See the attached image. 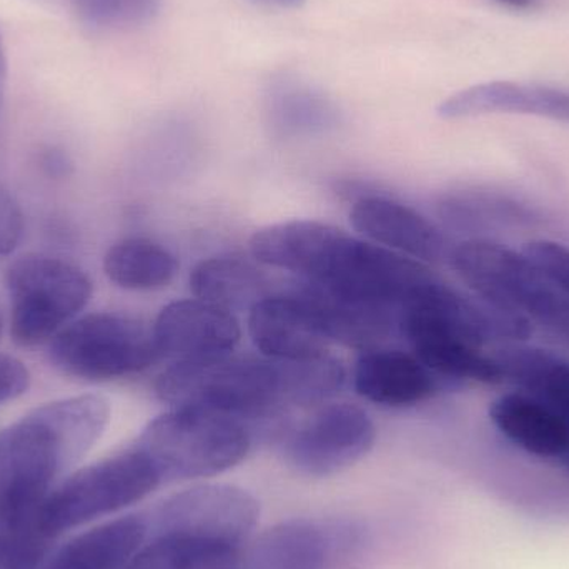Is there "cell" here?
Wrapping results in <instances>:
<instances>
[{"instance_id": "obj_31", "label": "cell", "mask_w": 569, "mask_h": 569, "mask_svg": "<svg viewBox=\"0 0 569 569\" xmlns=\"http://www.w3.org/2000/svg\"><path fill=\"white\" fill-rule=\"evenodd\" d=\"M500 6L508 7V9L515 10H528L533 9L537 6L538 0H495Z\"/></svg>"}, {"instance_id": "obj_18", "label": "cell", "mask_w": 569, "mask_h": 569, "mask_svg": "<svg viewBox=\"0 0 569 569\" xmlns=\"http://www.w3.org/2000/svg\"><path fill=\"white\" fill-rule=\"evenodd\" d=\"M490 418L501 435L527 453L563 460L569 450V425L547 405L527 393L497 398Z\"/></svg>"}, {"instance_id": "obj_17", "label": "cell", "mask_w": 569, "mask_h": 569, "mask_svg": "<svg viewBox=\"0 0 569 569\" xmlns=\"http://www.w3.org/2000/svg\"><path fill=\"white\" fill-rule=\"evenodd\" d=\"M149 537L146 515H129L77 535L40 569H127Z\"/></svg>"}, {"instance_id": "obj_23", "label": "cell", "mask_w": 569, "mask_h": 569, "mask_svg": "<svg viewBox=\"0 0 569 569\" xmlns=\"http://www.w3.org/2000/svg\"><path fill=\"white\" fill-rule=\"evenodd\" d=\"M413 353L427 365L438 378L500 383L503 378L497 358L485 353L481 347L460 338H421L410 343Z\"/></svg>"}, {"instance_id": "obj_11", "label": "cell", "mask_w": 569, "mask_h": 569, "mask_svg": "<svg viewBox=\"0 0 569 569\" xmlns=\"http://www.w3.org/2000/svg\"><path fill=\"white\" fill-rule=\"evenodd\" d=\"M363 540V528L343 518L287 521L257 541L247 569H327L357 553Z\"/></svg>"}, {"instance_id": "obj_29", "label": "cell", "mask_w": 569, "mask_h": 569, "mask_svg": "<svg viewBox=\"0 0 569 569\" xmlns=\"http://www.w3.org/2000/svg\"><path fill=\"white\" fill-rule=\"evenodd\" d=\"M40 167H42L43 172L49 173V176L62 177L67 176V172H69L70 162L66 153L60 152V150L49 149L40 157Z\"/></svg>"}, {"instance_id": "obj_22", "label": "cell", "mask_w": 569, "mask_h": 569, "mask_svg": "<svg viewBox=\"0 0 569 569\" xmlns=\"http://www.w3.org/2000/svg\"><path fill=\"white\" fill-rule=\"evenodd\" d=\"M177 272V257L160 243L142 237L113 243L103 257L107 279L126 290H160L173 282Z\"/></svg>"}, {"instance_id": "obj_3", "label": "cell", "mask_w": 569, "mask_h": 569, "mask_svg": "<svg viewBox=\"0 0 569 569\" xmlns=\"http://www.w3.org/2000/svg\"><path fill=\"white\" fill-rule=\"evenodd\" d=\"M110 421V403L80 395L42 405L0 431V490L50 495L96 447Z\"/></svg>"}, {"instance_id": "obj_10", "label": "cell", "mask_w": 569, "mask_h": 569, "mask_svg": "<svg viewBox=\"0 0 569 569\" xmlns=\"http://www.w3.org/2000/svg\"><path fill=\"white\" fill-rule=\"evenodd\" d=\"M146 517L149 535H193L247 545L259 523L260 505L233 485H199L166 498Z\"/></svg>"}, {"instance_id": "obj_15", "label": "cell", "mask_w": 569, "mask_h": 569, "mask_svg": "<svg viewBox=\"0 0 569 569\" xmlns=\"http://www.w3.org/2000/svg\"><path fill=\"white\" fill-rule=\"evenodd\" d=\"M353 388L370 403L408 408L435 397L440 381L417 355L378 347L361 351L355 361Z\"/></svg>"}, {"instance_id": "obj_28", "label": "cell", "mask_w": 569, "mask_h": 569, "mask_svg": "<svg viewBox=\"0 0 569 569\" xmlns=\"http://www.w3.org/2000/svg\"><path fill=\"white\" fill-rule=\"evenodd\" d=\"M30 373L19 358L0 353V405L27 393Z\"/></svg>"}, {"instance_id": "obj_13", "label": "cell", "mask_w": 569, "mask_h": 569, "mask_svg": "<svg viewBox=\"0 0 569 569\" xmlns=\"http://www.w3.org/2000/svg\"><path fill=\"white\" fill-rule=\"evenodd\" d=\"M249 333L260 355L277 360L318 357L331 345L317 308L297 284L269 295L249 311Z\"/></svg>"}, {"instance_id": "obj_21", "label": "cell", "mask_w": 569, "mask_h": 569, "mask_svg": "<svg viewBox=\"0 0 569 569\" xmlns=\"http://www.w3.org/2000/svg\"><path fill=\"white\" fill-rule=\"evenodd\" d=\"M503 378L560 415L569 425V361L551 351L507 347L495 355Z\"/></svg>"}, {"instance_id": "obj_34", "label": "cell", "mask_w": 569, "mask_h": 569, "mask_svg": "<svg viewBox=\"0 0 569 569\" xmlns=\"http://www.w3.org/2000/svg\"><path fill=\"white\" fill-rule=\"evenodd\" d=\"M0 331H2V323H0Z\"/></svg>"}, {"instance_id": "obj_25", "label": "cell", "mask_w": 569, "mask_h": 569, "mask_svg": "<svg viewBox=\"0 0 569 569\" xmlns=\"http://www.w3.org/2000/svg\"><path fill=\"white\" fill-rule=\"evenodd\" d=\"M82 20L93 27L140 26L149 22L160 9V0H72Z\"/></svg>"}, {"instance_id": "obj_16", "label": "cell", "mask_w": 569, "mask_h": 569, "mask_svg": "<svg viewBox=\"0 0 569 569\" xmlns=\"http://www.w3.org/2000/svg\"><path fill=\"white\" fill-rule=\"evenodd\" d=\"M490 113H520L569 123V90L495 80L460 90L438 106V116L448 120Z\"/></svg>"}, {"instance_id": "obj_19", "label": "cell", "mask_w": 569, "mask_h": 569, "mask_svg": "<svg viewBox=\"0 0 569 569\" xmlns=\"http://www.w3.org/2000/svg\"><path fill=\"white\" fill-rule=\"evenodd\" d=\"M256 262L242 256L210 257L193 267L190 290L199 300L232 313L250 311L272 295L269 277Z\"/></svg>"}, {"instance_id": "obj_5", "label": "cell", "mask_w": 569, "mask_h": 569, "mask_svg": "<svg viewBox=\"0 0 569 569\" xmlns=\"http://www.w3.org/2000/svg\"><path fill=\"white\" fill-rule=\"evenodd\" d=\"M450 260L478 298L569 340V298L523 252L473 239L455 247Z\"/></svg>"}, {"instance_id": "obj_8", "label": "cell", "mask_w": 569, "mask_h": 569, "mask_svg": "<svg viewBox=\"0 0 569 569\" xmlns=\"http://www.w3.org/2000/svg\"><path fill=\"white\" fill-rule=\"evenodd\" d=\"M162 487L149 458L130 445L127 450L72 471L43 507V530L52 540L73 528L126 510Z\"/></svg>"}, {"instance_id": "obj_4", "label": "cell", "mask_w": 569, "mask_h": 569, "mask_svg": "<svg viewBox=\"0 0 569 569\" xmlns=\"http://www.w3.org/2000/svg\"><path fill=\"white\" fill-rule=\"evenodd\" d=\"M159 473L162 485L216 477L246 460L252 427L220 411L172 407L147 423L133 441Z\"/></svg>"}, {"instance_id": "obj_26", "label": "cell", "mask_w": 569, "mask_h": 569, "mask_svg": "<svg viewBox=\"0 0 569 569\" xmlns=\"http://www.w3.org/2000/svg\"><path fill=\"white\" fill-rule=\"evenodd\" d=\"M521 252L569 298V249L550 240L528 243Z\"/></svg>"}, {"instance_id": "obj_1", "label": "cell", "mask_w": 569, "mask_h": 569, "mask_svg": "<svg viewBox=\"0 0 569 569\" xmlns=\"http://www.w3.org/2000/svg\"><path fill=\"white\" fill-rule=\"evenodd\" d=\"M347 368L333 355L277 360L236 355L169 365L156 381L170 407H196L239 418L252 427L290 408H317L343 390Z\"/></svg>"}, {"instance_id": "obj_33", "label": "cell", "mask_w": 569, "mask_h": 569, "mask_svg": "<svg viewBox=\"0 0 569 569\" xmlns=\"http://www.w3.org/2000/svg\"><path fill=\"white\" fill-rule=\"evenodd\" d=\"M561 461H563L565 467H567V470L569 471V450L568 453L565 455L563 460Z\"/></svg>"}, {"instance_id": "obj_12", "label": "cell", "mask_w": 569, "mask_h": 569, "mask_svg": "<svg viewBox=\"0 0 569 569\" xmlns=\"http://www.w3.org/2000/svg\"><path fill=\"white\" fill-rule=\"evenodd\" d=\"M160 360L193 363L233 353L242 338L239 318L199 298L166 305L152 325Z\"/></svg>"}, {"instance_id": "obj_2", "label": "cell", "mask_w": 569, "mask_h": 569, "mask_svg": "<svg viewBox=\"0 0 569 569\" xmlns=\"http://www.w3.org/2000/svg\"><path fill=\"white\" fill-rule=\"evenodd\" d=\"M250 252L328 293L395 308L435 277L425 263L317 220L263 227L250 239Z\"/></svg>"}, {"instance_id": "obj_14", "label": "cell", "mask_w": 569, "mask_h": 569, "mask_svg": "<svg viewBox=\"0 0 569 569\" xmlns=\"http://www.w3.org/2000/svg\"><path fill=\"white\" fill-rule=\"evenodd\" d=\"M355 230L371 242L421 263L448 256L443 233L411 207L381 196L360 197L350 210Z\"/></svg>"}, {"instance_id": "obj_9", "label": "cell", "mask_w": 569, "mask_h": 569, "mask_svg": "<svg viewBox=\"0 0 569 569\" xmlns=\"http://www.w3.org/2000/svg\"><path fill=\"white\" fill-rule=\"evenodd\" d=\"M375 440L377 427L363 408L351 403H323L287 431L282 455L298 473L327 478L363 460Z\"/></svg>"}, {"instance_id": "obj_7", "label": "cell", "mask_w": 569, "mask_h": 569, "mask_svg": "<svg viewBox=\"0 0 569 569\" xmlns=\"http://www.w3.org/2000/svg\"><path fill=\"white\" fill-rule=\"evenodd\" d=\"M53 368L77 380H119L160 361L152 328L130 315L97 311L67 325L50 340Z\"/></svg>"}, {"instance_id": "obj_32", "label": "cell", "mask_w": 569, "mask_h": 569, "mask_svg": "<svg viewBox=\"0 0 569 569\" xmlns=\"http://www.w3.org/2000/svg\"><path fill=\"white\" fill-rule=\"evenodd\" d=\"M263 6L280 7V9H297L305 0H256Z\"/></svg>"}, {"instance_id": "obj_30", "label": "cell", "mask_w": 569, "mask_h": 569, "mask_svg": "<svg viewBox=\"0 0 569 569\" xmlns=\"http://www.w3.org/2000/svg\"><path fill=\"white\" fill-rule=\"evenodd\" d=\"M7 86V56L6 46H3L2 32H0V112H2L3 97H6Z\"/></svg>"}, {"instance_id": "obj_20", "label": "cell", "mask_w": 569, "mask_h": 569, "mask_svg": "<svg viewBox=\"0 0 569 569\" xmlns=\"http://www.w3.org/2000/svg\"><path fill=\"white\" fill-rule=\"evenodd\" d=\"M127 569H247L246 545L193 535H149Z\"/></svg>"}, {"instance_id": "obj_24", "label": "cell", "mask_w": 569, "mask_h": 569, "mask_svg": "<svg viewBox=\"0 0 569 569\" xmlns=\"http://www.w3.org/2000/svg\"><path fill=\"white\" fill-rule=\"evenodd\" d=\"M272 109L280 129L291 132L318 129L331 120L330 106L301 87H280L273 97Z\"/></svg>"}, {"instance_id": "obj_6", "label": "cell", "mask_w": 569, "mask_h": 569, "mask_svg": "<svg viewBox=\"0 0 569 569\" xmlns=\"http://www.w3.org/2000/svg\"><path fill=\"white\" fill-rule=\"evenodd\" d=\"M10 300V337L20 347L52 340L89 305L92 280L67 260L29 253L6 273Z\"/></svg>"}, {"instance_id": "obj_27", "label": "cell", "mask_w": 569, "mask_h": 569, "mask_svg": "<svg viewBox=\"0 0 569 569\" xmlns=\"http://www.w3.org/2000/svg\"><path fill=\"white\" fill-rule=\"evenodd\" d=\"M23 236V216L9 190L0 186V259L10 256Z\"/></svg>"}]
</instances>
